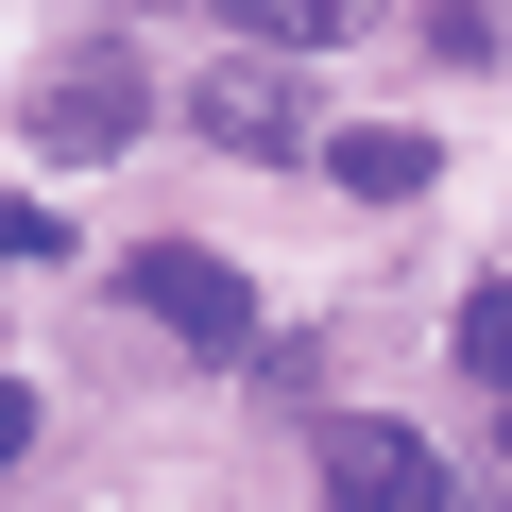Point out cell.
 <instances>
[{"mask_svg":"<svg viewBox=\"0 0 512 512\" xmlns=\"http://www.w3.org/2000/svg\"><path fill=\"white\" fill-rule=\"evenodd\" d=\"M308 154H325V188H359V205H410V188H427V137H410V120H342V137H308Z\"/></svg>","mask_w":512,"mask_h":512,"instance_id":"5","label":"cell"},{"mask_svg":"<svg viewBox=\"0 0 512 512\" xmlns=\"http://www.w3.org/2000/svg\"><path fill=\"white\" fill-rule=\"evenodd\" d=\"M461 478L393 427V410H325V512H444Z\"/></svg>","mask_w":512,"mask_h":512,"instance_id":"3","label":"cell"},{"mask_svg":"<svg viewBox=\"0 0 512 512\" xmlns=\"http://www.w3.org/2000/svg\"><path fill=\"white\" fill-rule=\"evenodd\" d=\"M137 137H154V69H137V52H86V69L35 86V154H52V171H103V154H137Z\"/></svg>","mask_w":512,"mask_h":512,"instance_id":"1","label":"cell"},{"mask_svg":"<svg viewBox=\"0 0 512 512\" xmlns=\"http://www.w3.org/2000/svg\"><path fill=\"white\" fill-rule=\"evenodd\" d=\"M18 461H35V393L0 376V478H18Z\"/></svg>","mask_w":512,"mask_h":512,"instance_id":"9","label":"cell"},{"mask_svg":"<svg viewBox=\"0 0 512 512\" xmlns=\"http://www.w3.org/2000/svg\"><path fill=\"white\" fill-rule=\"evenodd\" d=\"M137 308H154L188 359H256V291H239V256H205V239H154V256H137Z\"/></svg>","mask_w":512,"mask_h":512,"instance_id":"2","label":"cell"},{"mask_svg":"<svg viewBox=\"0 0 512 512\" xmlns=\"http://www.w3.org/2000/svg\"><path fill=\"white\" fill-rule=\"evenodd\" d=\"M461 376H495V393H512V274H495V291H461Z\"/></svg>","mask_w":512,"mask_h":512,"instance_id":"7","label":"cell"},{"mask_svg":"<svg viewBox=\"0 0 512 512\" xmlns=\"http://www.w3.org/2000/svg\"><path fill=\"white\" fill-rule=\"evenodd\" d=\"M222 18H239L256 52H308V35H359V18H376V0H222Z\"/></svg>","mask_w":512,"mask_h":512,"instance_id":"6","label":"cell"},{"mask_svg":"<svg viewBox=\"0 0 512 512\" xmlns=\"http://www.w3.org/2000/svg\"><path fill=\"white\" fill-rule=\"evenodd\" d=\"M188 137H222V154H308L325 120H308L291 69H205V86H188Z\"/></svg>","mask_w":512,"mask_h":512,"instance_id":"4","label":"cell"},{"mask_svg":"<svg viewBox=\"0 0 512 512\" xmlns=\"http://www.w3.org/2000/svg\"><path fill=\"white\" fill-rule=\"evenodd\" d=\"M0 256H69V222H52V205H18V188H0Z\"/></svg>","mask_w":512,"mask_h":512,"instance_id":"8","label":"cell"}]
</instances>
